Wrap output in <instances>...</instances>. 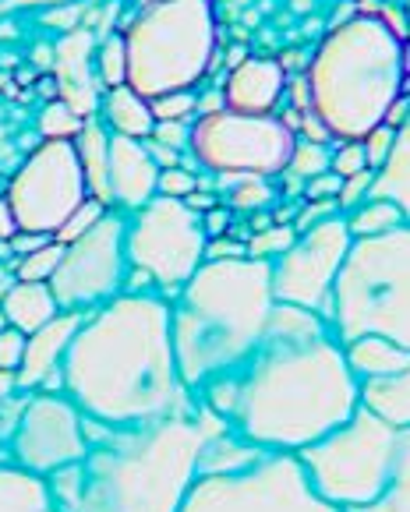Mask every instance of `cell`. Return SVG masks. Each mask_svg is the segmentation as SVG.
<instances>
[{"label": "cell", "instance_id": "cell-20", "mask_svg": "<svg viewBox=\"0 0 410 512\" xmlns=\"http://www.w3.org/2000/svg\"><path fill=\"white\" fill-rule=\"evenodd\" d=\"M75 152L85 174V191L99 205H114L110 198V131L103 121H85V128L75 135Z\"/></svg>", "mask_w": 410, "mask_h": 512}, {"label": "cell", "instance_id": "cell-18", "mask_svg": "<svg viewBox=\"0 0 410 512\" xmlns=\"http://www.w3.org/2000/svg\"><path fill=\"white\" fill-rule=\"evenodd\" d=\"M283 64L269 61V57H251L241 61L230 71L227 85H223V106L237 113H269L283 96Z\"/></svg>", "mask_w": 410, "mask_h": 512}, {"label": "cell", "instance_id": "cell-13", "mask_svg": "<svg viewBox=\"0 0 410 512\" xmlns=\"http://www.w3.org/2000/svg\"><path fill=\"white\" fill-rule=\"evenodd\" d=\"M4 460L36 477H50L85 456L89 421L64 392H25L15 417L4 421Z\"/></svg>", "mask_w": 410, "mask_h": 512}, {"label": "cell", "instance_id": "cell-15", "mask_svg": "<svg viewBox=\"0 0 410 512\" xmlns=\"http://www.w3.org/2000/svg\"><path fill=\"white\" fill-rule=\"evenodd\" d=\"M350 244H354V237L347 234V223L340 216H329L315 223L312 230L297 234V241L280 258L269 262L276 304H294V308L329 318L333 283L340 276Z\"/></svg>", "mask_w": 410, "mask_h": 512}, {"label": "cell", "instance_id": "cell-29", "mask_svg": "<svg viewBox=\"0 0 410 512\" xmlns=\"http://www.w3.org/2000/svg\"><path fill=\"white\" fill-rule=\"evenodd\" d=\"M61 255H64V244L50 241V244H43V248L29 251V255L15 258L11 272H15L18 283H50V276L57 272V262H61Z\"/></svg>", "mask_w": 410, "mask_h": 512}, {"label": "cell", "instance_id": "cell-27", "mask_svg": "<svg viewBox=\"0 0 410 512\" xmlns=\"http://www.w3.org/2000/svg\"><path fill=\"white\" fill-rule=\"evenodd\" d=\"M347 512H410V428H396L393 460H389L382 491L368 505Z\"/></svg>", "mask_w": 410, "mask_h": 512}, {"label": "cell", "instance_id": "cell-33", "mask_svg": "<svg viewBox=\"0 0 410 512\" xmlns=\"http://www.w3.org/2000/svg\"><path fill=\"white\" fill-rule=\"evenodd\" d=\"M287 170H290V174H297V177L326 174V170H329V149H322L319 142H297Z\"/></svg>", "mask_w": 410, "mask_h": 512}, {"label": "cell", "instance_id": "cell-40", "mask_svg": "<svg viewBox=\"0 0 410 512\" xmlns=\"http://www.w3.org/2000/svg\"><path fill=\"white\" fill-rule=\"evenodd\" d=\"M25 332L11 329V325H4L0 329V371H18V364H22V354H25Z\"/></svg>", "mask_w": 410, "mask_h": 512}, {"label": "cell", "instance_id": "cell-41", "mask_svg": "<svg viewBox=\"0 0 410 512\" xmlns=\"http://www.w3.org/2000/svg\"><path fill=\"white\" fill-rule=\"evenodd\" d=\"M152 138H156V145H163V149L177 152L191 142V124L188 121H156Z\"/></svg>", "mask_w": 410, "mask_h": 512}, {"label": "cell", "instance_id": "cell-30", "mask_svg": "<svg viewBox=\"0 0 410 512\" xmlns=\"http://www.w3.org/2000/svg\"><path fill=\"white\" fill-rule=\"evenodd\" d=\"M96 61H99V82L107 85V89L128 85V46H124V36H110L107 43L99 46Z\"/></svg>", "mask_w": 410, "mask_h": 512}, {"label": "cell", "instance_id": "cell-25", "mask_svg": "<svg viewBox=\"0 0 410 512\" xmlns=\"http://www.w3.org/2000/svg\"><path fill=\"white\" fill-rule=\"evenodd\" d=\"M372 195L389 198V202L403 212V219H410V113H407V121L396 128L393 152H389L386 166L375 174Z\"/></svg>", "mask_w": 410, "mask_h": 512}, {"label": "cell", "instance_id": "cell-48", "mask_svg": "<svg viewBox=\"0 0 410 512\" xmlns=\"http://www.w3.org/2000/svg\"><path fill=\"white\" fill-rule=\"evenodd\" d=\"M4 438H8V428H4V417H0V460H4Z\"/></svg>", "mask_w": 410, "mask_h": 512}, {"label": "cell", "instance_id": "cell-24", "mask_svg": "<svg viewBox=\"0 0 410 512\" xmlns=\"http://www.w3.org/2000/svg\"><path fill=\"white\" fill-rule=\"evenodd\" d=\"M347 350V364L354 371L357 382H372V378H386L396 375L400 368H407L410 350L396 347L382 336H357L350 343H343Z\"/></svg>", "mask_w": 410, "mask_h": 512}, {"label": "cell", "instance_id": "cell-42", "mask_svg": "<svg viewBox=\"0 0 410 512\" xmlns=\"http://www.w3.org/2000/svg\"><path fill=\"white\" fill-rule=\"evenodd\" d=\"M340 188H343V177L333 174V170L308 177V202H329V198L340 195Z\"/></svg>", "mask_w": 410, "mask_h": 512}, {"label": "cell", "instance_id": "cell-7", "mask_svg": "<svg viewBox=\"0 0 410 512\" xmlns=\"http://www.w3.org/2000/svg\"><path fill=\"white\" fill-rule=\"evenodd\" d=\"M124 46L128 85L138 96L195 89L216 57L213 0H152L131 22Z\"/></svg>", "mask_w": 410, "mask_h": 512}, {"label": "cell", "instance_id": "cell-43", "mask_svg": "<svg viewBox=\"0 0 410 512\" xmlns=\"http://www.w3.org/2000/svg\"><path fill=\"white\" fill-rule=\"evenodd\" d=\"M244 188L234 191V205H244V209H251V205H262L269 198V188L262 177H248V181H241Z\"/></svg>", "mask_w": 410, "mask_h": 512}, {"label": "cell", "instance_id": "cell-47", "mask_svg": "<svg viewBox=\"0 0 410 512\" xmlns=\"http://www.w3.org/2000/svg\"><path fill=\"white\" fill-rule=\"evenodd\" d=\"M43 4H57V0H0V15L15 8H43Z\"/></svg>", "mask_w": 410, "mask_h": 512}, {"label": "cell", "instance_id": "cell-16", "mask_svg": "<svg viewBox=\"0 0 410 512\" xmlns=\"http://www.w3.org/2000/svg\"><path fill=\"white\" fill-rule=\"evenodd\" d=\"M85 315L78 311H61L57 318L43 325V329L29 332L25 339V354L22 364L15 371L18 392H61V371H64V357H68L71 339H75L78 325Z\"/></svg>", "mask_w": 410, "mask_h": 512}, {"label": "cell", "instance_id": "cell-10", "mask_svg": "<svg viewBox=\"0 0 410 512\" xmlns=\"http://www.w3.org/2000/svg\"><path fill=\"white\" fill-rule=\"evenodd\" d=\"M188 145L205 170L220 174L223 184H237L248 177L266 181L283 174L294 156L297 135L273 113H237L220 106L198 113Z\"/></svg>", "mask_w": 410, "mask_h": 512}, {"label": "cell", "instance_id": "cell-4", "mask_svg": "<svg viewBox=\"0 0 410 512\" xmlns=\"http://www.w3.org/2000/svg\"><path fill=\"white\" fill-rule=\"evenodd\" d=\"M276 308L269 262L205 258L170 297V336L181 378L191 392L234 375L262 343Z\"/></svg>", "mask_w": 410, "mask_h": 512}, {"label": "cell", "instance_id": "cell-36", "mask_svg": "<svg viewBox=\"0 0 410 512\" xmlns=\"http://www.w3.org/2000/svg\"><path fill=\"white\" fill-rule=\"evenodd\" d=\"M329 170L333 174H340L343 181L354 174H361V170H368V156H365V145L361 142H343L336 152H329Z\"/></svg>", "mask_w": 410, "mask_h": 512}, {"label": "cell", "instance_id": "cell-9", "mask_svg": "<svg viewBox=\"0 0 410 512\" xmlns=\"http://www.w3.org/2000/svg\"><path fill=\"white\" fill-rule=\"evenodd\" d=\"M396 428L357 407L347 421L315 445L297 452L312 488L336 505L340 512L368 505L386 484V470L393 460Z\"/></svg>", "mask_w": 410, "mask_h": 512}, {"label": "cell", "instance_id": "cell-12", "mask_svg": "<svg viewBox=\"0 0 410 512\" xmlns=\"http://www.w3.org/2000/svg\"><path fill=\"white\" fill-rule=\"evenodd\" d=\"M124 230H128V216L121 209H107L96 226L64 244L57 272L50 276V294L57 308L89 315L124 294L131 269L128 251H124Z\"/></svg>", "mask_w": 410, "mask_h": 512}, {"label": "cell", "instance_id": "cell-1", "mask_svg": "<svg viewBox=\"0 0 410 512\" xmlns=\"http://www.w3.org/2000/svg\"><path fill=\"white\" fill-rule=\"evenodd\" d=\"M357 389L329 318L276 304L255 354L234 375L205 385L198 403L255 449L297 456L361 407Z\"/></svg>", "mask_w": 410, "mask_h": 512}, {"label": "cell", "instance_id": "cell-28", "mask_svg": "<svg viewBox=\"0 0 410 512\" xmlns=\"http://www.w3.org/2000/svg\"><path fill=\"white\" fill-rule=\"evenodd\" d=\"M347 234L354 237V241H361V237H375V234H386V230H396L400 223H407L403 219V212L396 209L389 198H365V202L357 205V209L347 212Z\"/></svg>", "mask_w": 410, "mask_h": 512}, {"label": "cell", "instance_id": "cell-19", "mask_svg": "<svg viewBox=\"0 0 410 512\" xmlns=\"http://www.w3.org/2000/svg\"><path fill=\"white\" fill-rule=\"evenodd\" d=\"M57 57V82H61V92H64V103L71 106L75 113H82V117H89L92 110H96V89H92V36L89 29H71L68 36L57 43L54 50Z\"/></svg>", "mask_w": 410, "mask_h": 512}, {"label": "cell", "instance_id": "cell-5", "mask_svg": "<svg viewBox=\"0 0 410 512\" xmlns=\"http://www.w3.org/2000/svg\"><path fill=\"white\" fill-rule=\"evenodd\" d=\"M407 78L400 36L382 18H354L322 39L308 68L312 110L329 135L361 142L386 121Z\"/></svg>", "mask_w": 410, "mask_h": 512}, {"label": "cell", "instance_id": "cell-39", "mask_svg": "<svg viewBox=\"0 0 410 512\" xmlns=\"http://www.w3.org/2000/svg\"><path fill=\"white\" fill-rule=\"evenodd\" d=\"M195 188H198L195 174H188V170H181V166L160 170V181H156V195H163V198H188Z\"/></svg>", "mask_w": 410, "mask_h": 512}, {"label": "cell", "instance_id": "cell-3", "mask_svg": "<svg viewBox=\"0 0 410 512\" xmlns=\"http://www.w3.org/2000/svg\"><path fill=\"white\" fill-rule=\"evenodd\" d=\"M227 421L198 403L195 414L103 428L89 421L85 456L46 477L61 512H181L209 438Z\"/></svg>", "mask_w": 410, "mask_h": 512}, {"label": "cell", "instance_id": "cell-34", "mask_svg": "<svg viewBox=\"0 0 410 512\" xmlns=\"http://www.w3.org/2000/svg\"><path fill=\"white\" fill-rule=\"evenodd\" d=\"M152 106V117L156 121H188L191 113L198 110V96L195 92H167V96H156L149 99Z\"/></svg>", "mask_w": 410, "mask_h": 512}, {"label": "cell", "instance_id": "cell-21", "mask_svg": "<svg viewBox=\"0 0 410 512\" xmlns=\"http://www.w3.org/2000/svg\"><path fill=\"white\" fill-rule=\"evenodd\" d=\"M0 315L11 329L29 336V332L43 329L50 318L61 315V308L50 294V283H18L15 279V287L0 297Z\"/></svg>", "mask_w": 410, "mask_h": 512}, {"label": "cell", "instance_id": "cell-46", "mask_svg": "<svg viewBox=\"0 0 410 512\" xmlns=\"http://www.w3.org/2000/svg\"><path fill=\"white\" fill-rule=\"evenodd\" d=\"M15 392H18L15 371H0V410H4L11 400H15Z\"/></svg>", "mask_w": 410, "mask_h": 512}, {"label": "cell", "instance_id": "cell-26", "mask_svg": "<svg viewBox=\"0 0 410 512\" xmlns=\"http://www.w3.org/2000/svg\"><path fill=\"white\" fill-rule=\"evenodd\" d=\"M0 512H61L43 477L25 474L15 463L0 460Z\"/></svg>", "mask_w": 410, "mask_h": 512}, {"label": "cell", "instance_id": "cell-2", "mask_svg": "<svg viewBox=\"0 0 410 512\" xmlns=\"http://www.w3.org/2000/svg\"><path fill=\"white\" fill-rule=\"evenodd\" d=\"M61 392L103 428L195 414L198 396L177 368L167 297L121 294L89 311L64 357Z\"/></svg>", "mask_w": 410, "mask_h": 512}, {"label": "cell", "instance_id": "cell-22", "mask_svg": "<svg viewBox=\"0 0 410 512\" xmlns=\"http://www.w3.org/2000/svg\"><path fill=\"white\" fill-rule=\"evenodd\" d=\"M357 396H361V407L372 410V414L382 417L386 424H393V428H410V361H407V368H400L396 375L361 382Z\"/></svg>", "mask_w": 410, "mask_h": 512}, {"label": "cell", "instance_id": "cell-8", "mask_svg": "<svg viewBox=\"0 0 410 512\" xmlns=\"http://www.w3.org/2000/svg\"><path fill=\"white\" fill-rule=\"evenodd\" d=\"M202 212L181 198L156 195L142 209L128 212L124 251H128V283L124 294H160L174 297L205 262Z\"/></svg>", "mask_w": 410, "mask_h": 512}, {"label": "cell", "instance_id": "cell-37", "mask_svg": "<svg viewBox=\"0 0 410 512\" xmlns=\"http://www.w3.org/2000/svg\"><path fill=\"white\" fill-rule=\"evenodd\" d=\"M393 142H396V131L386 128V124H379V128H372L365 138H361V145H365V156H368V170H375V174H379L382 166H386L389 152H393Z\"/></svg>", "mask_w": 410, "mask_h": 512}, {"label": "cell", "instance_id": "cell-14", "mask_svg": "<svg viewBox=\"0 0 410 512\" xmlns=\"http://www.w3.org/2000/svg\"><path fill=\"white\" fill-rule=\"evenodd\" d=\"M4 198L15 209V219L22 230L54 237L89 198L75 142L43 138L15 170Z\"/></svg>", "mask_w": 410, "mask_h": 512}, {"label": "cell", "instance_id": "cell-17", "mask_svg": "<svg viewBox=\"0 0 410 512\" xmlns=\"http://www.w3.org/2000/svg\"><path fill=\"white\" fill-rule=\"evenodd\" d=\"M160 163L138 138L110 135V198L121 212H135L156 198Z\"/></svg>", "mask_w": 410, "mask_h": 512}, {"label": "cell", "instance_id": "cell-31", "mask_svg": "<svg viewBox=\"0 0 410 512\" xmlns=\"http://www.w3.org/2000/svg\"><path fill=\"white\" fill-rule=\"evenodd\" d=\"M85 121H89V117H82V113L71 110L64 99H57V103L46 106L43 117H39V131H43V138H68V142H75V135L85 128Z\"/></svg>", "mask_w": 410, "mask_h": 512}, {"label": "cell", "instance_id": "cell-32", "mask_svg": "<svg viewBox=\"0 0 410 512\" xmlns=\"http://www.w3.org/2000/svg\"><path fill=\"white\" fill-rule=\"evenodd\" d=\"M294 241H297V230H294V226H269V230H262V234L251 237L248 248H244V258L273 262V258H280L283 251H287Z\"/></svg>", "mask_w": 410, "mask_h": 512}, {"label": "cell", "instance_id": "cell-11", "mask_svg": "<svg viewBox=\"0 0 410 512\" xmlns=\"http://www.w3.org/2000/svg\"><path fill=\"white\" fill-rule=\"evenodd\" d=\"M181 512H340L312 488L301 460L266 452L244 470L202 474L191 484Z\"/></svg>", "mask_w": 410, "mask_h": 512}, {"label": "cell", "instance_id": "cell-38", "mask_svg": "<svg viewBox=\"0 0 410 512\" xmlns=\"http://www.w3.org/2000/svg\"><path fill=\"white\" fill-rule=\"evenodd\" d=\"M372 188H375V170H361V174L347 177L340 188V195H336V205L340 209H357V205L365 202V198H372Z\"/></svg>", "mask_w": 410, "mask_h": 512}, {"label": "cell", "instance_id": "cell-44", "mask_svg": "<svg viewBox=\"0 0 410 512\" xmlns=\"http://www.w3.org/2000/svg\"><path fill=\"white\" fill-rule=\"evenodd\" d=\"M50 241H54L50 234H32V230H18V234L11 237V248H15V258H22V255H29V251L43 248V244H50Z\"/></svg>", "mask_w": 410, "mask_h": 512}, {"label": "cell", "instance_id": "cell-35", "mask_svg": "<svg viewBox=\"0 0 410 512\" xmlns=\"http://www.w3.org/2000/svg\"><path fill=\"white\" fill-rule=\"evenodd\" d=\"M103 212H107V205H99L96 198H85L82 209H78L75 216H71L68 223H64L61 230H57V234H54V241H57V244H71V241H75V237H82L85 230H89V226H96Z\"/></svg>", "mask_w": 410, "mask_h": 512}, {"label": "cell", "instance_id": "cell-23", "mask_svg": "<svg viewBox=\"0 0 410 512\" xmlns=\"http://www.w3.org/2000/svg\"><path fill=\"white\" fill-rule=\"evenodd\" d=\"M103 124H107L110 135L145 142L156 128V117H152L149 99L138 96L131 85H117L103 96Z\"/></svg>", "mask_w": 410, "mask_h": 512}, {"label": "cell", "instance_id": "cell-45", "mask_svg": "<svg viewBox=\"0 0 410 512\" xmlns=\"http://www.w3.org/2000/svg\"><path fill=\"white\" fill-rule=\"evenodd\" d=\"M18 230H22V226H18V219H15V209H11L8 198L0 195V241H11Z\"/></svg>", "mask_w": 410, "mask_h": 512}, {"label": "cell", "instance_id": "cell-6", "mask_svg": "<svg viewBox=\"0 0 410 512\" xmlns=\"http://www.w3.org/2000/svg\"><path fill=\"white\" fill-rule=\"evenodd\" d=\"M329 325L340 343L382 336L410 350V223L350 244L333 283Z\"/></svg>", "mask_w": 410, "mask_h": 512}]
</instances>
